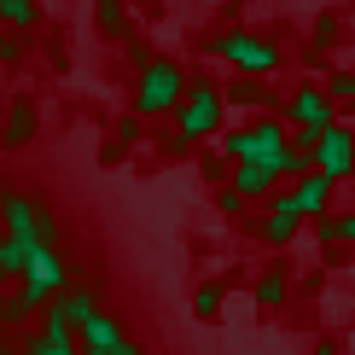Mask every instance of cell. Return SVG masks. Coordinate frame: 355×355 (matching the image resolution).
<instances>
[{"label":"cell","mask_w":355,"mask_h":355,"mask_svg":"<svg viewBox=\"0 0 355 355\" xmlns=\"http://www.w3.org/2000/svg\"><path fill=\"white\" fill-rule=\"evenodd\" d=\"M257 297H262V303H279V297H286V274H279V268H274V274H262Z\"/></svg>","instance_id":"13"},{"label":"cell","mask_w":355,"mask_h":355,"mask_svg":"<svg viewBox=\"0 0 355 355\" xmlns=\"http://www.w3.org/2000/svg\"><path fill=\"white\" fill-rule=\"evenodd\" d=\"M315 157H320V175H332V181H338V175H349L355 169V135H344V128H320V135H315Z\"/></svg>","instance_id":"4"},{"label":"cell","mask_w":355,"mask_h":355,"mask_svg":"<svg viewBox=\"0 0 355 355\" xmlns=\"http://www.w3.org/2000/svg\"><path fill=\"white\" fill-rule=\"evenodd\" d=\"M291 233H297V216H286V210H274L268 221H262V239L268 245H291Z\"/></svg>","instance_id":"8"},{"label":"cell","mask_w":355,"mask_h":355,"mask_svg":"<svg viewBox=\"0 0 355 355\" xmlns=\"http://www.w3.org/2000/svg\"><path fill=\"white\" fill-rule=\"evenodd\" d=\"M192 309H198V315H216V309H221V286H198Z\"/></svg>","instance_id":"14"},{"label":"cell","mask_w":355,"mask_h":355,"mask_svg":"<svg viewBox=\"0 0 355 355\" xmlns=\"http://www.w3.org/2000/svg\"><path fill=\"white\" fill-rule=\"evenodd\" d=\"M332 94H338V99H349V105H355V70H344V76L332 82Z\"/></svg>","instance_id":"16"},{"label":"cell","mask_w":355,"mask_h":355,"mask_svg":"<svg viewBox=\"0 0 355 355\" xmlns=\"http://www.w3.org/2000/svg\"><path fill=\"white\" fill-rule=\"evenodd\" d=\"M29 18H35V0H0V24H29Z\"/></svg>","instance_id":"10"},{"label":"cell","mask_w":355,"mask_h":355,"mask_svg":"<svg viewBox=\"0 0 355 355\" xmlns=\"http://www.w3.org/2000/svg\"><path fill=\"white\" fill-rule=\"evenodd\" d=\"M221 53H227L245 76H268V70H279V53L268 47V41H250V35H227V41H221Z\"/></svg>","instance_id":"5"},{"label":"cell","mask_w":355,"mask_h":355,"mask_svg":"<svg viewBox=\"0 0 355 355\" xmlns=\"http://www.w3.org/2000/svg\"><path fill=\"white\" fill-rule=\"evenodd\" d=\"M99 29L105 35H123V6L116 0H99Z\"/></svg>","instance_id":"12"},{"label":"cell","mask_w":355,"mask_h":355,"mask_svg":"<svg viewBox=\"0 0 355 355\" xmlns=\"http://www.w3.org/2000/svg\"><path fill=\"white\" fill-rule=\"evenodd\" d=\"M327 192H332V175L303 169V175H297V187L274 198V210H286V216H320V210H327Z\"/></svg>","instance_id":"3"},{"label":"cell","mask_w":355,"mask_h":355,"mask_svg":"<svg viewBox=\"0 0 355 355\" xmlns=\"http://www.w3.org/2000/svg\"><path fill=\"white\" fill-rule=\"evenodd\" d=\"M221 210L239 216V210H245V192H239V187H227V192H221Z\"/></svg>","instance_id":"17"},{"label":"cell","mask_w":355,"mask_h":355,"mask_svg":"<svg viewBox=\"0 0 355 355\" xmlns=\"http://www.w3.org/2000/svg\"><path fill=\"white\" fill-rule=\"evenodd\" d=\"M291 116H297V128H327V123H332V105H327V94L303 87V94L291 99Z\"/></svg>","instance_id":"7"},{"label":"cell","mask_w":355,"mask_h":355,"mask_svg":"<svg viewBox=\"0 0 355 355\" xmlns=\"http://www.w3.org/2000/svg\"><path fill=\"white\" fill-rule=\"evenodd\" d=\"M29 135H35V111L18 105V111L6 116V146H18V140H29Z\"/></svg>","instance_id":"9"},{"label":"cell","mask_w":355,"mask_h":355,"mask_svg":"<svg viewBox=\"0 0 355 355\" xmlns=\"http://www.w3.org/2000/svg\"><path fill=\"white\" fill-rule=\"evenodd\" d=\"M274 181H279V169H274V164H262V157H239V181H233V187H239L245 198H262Z\"/></svg>","instance_id":"6"},{"label":"cell","mask_w":355,"mask_h":355,"mask_svg":"<svg viewBox=\"0 0 355 355\" xmlns=\"http://www.w3.org/2000/svg\"><path fill=\"white\" fill-rule=\"evenodd\" d=\"M181 140H204V135H216V123H221V94L210 82H198V87H181Z\"/></svg>","instance_id":"1"},{"label":"cell","mask_w":355,"mask_h":355,"mask_svg":"<svg viewBox=\"0 0 355 355\" xmlns=\"http://www.w3.org/2000/svg\"><path fill=\"white\" fill-rule=\"evenodd\" d=\"M0 279H6V262H0Z\"/></svg>","instance_id":"19"},{"label":"cell","mask_w":355,"mask_h":355,"mask_svg":"<svg viewBox=\"0 0 355 355\" xmlns=\"http://www.w3.org/2000/svg\"><path fill=\"white\" fill-rule=\"evenodd\" d=\"M221 146H227V157H250V128H233Z\"/></svg>","instance_id":"15"},{"label":"cell","mask_w":355,"mask_h":355,"mask_svg":"<svg viewBox=\"0 0 355 355\" xmlns=\"http://www.w3.org/2000/svg\"><path fill=\"white\" fill-rule=\"evenodd\" d=\"M338 239H355V210H349V216H338Z\"/></svg>","instance_id":"18"},{"label":"cell","mask_w":355,"mask_h":355,"mask_svg":"<svg viewBox=\"0 0 355 355\" xmlns=\"http://www.w3.org/2000/svg\"><path fill=\"white\" fill-rule=\"evenodd\" d=\"M35 355H76V344L58 338V332H41V338H35Z\"/></svg>","instance_id":"11"},{"label":"cell","mask_w":355,"mask_h":355,"mask_svg":"<svg viewBox=\"0 0 355 355\" xmlns=\"http://www.w3.org/2000/svg\"><path fill=\"white\" fill-rule=\"evenodd\" d=\"M181 87H187V76H181V64H146V76H140V99H135V111H175V99H181Z\"/></svg>","instance_id":"2"}]
</instances>
